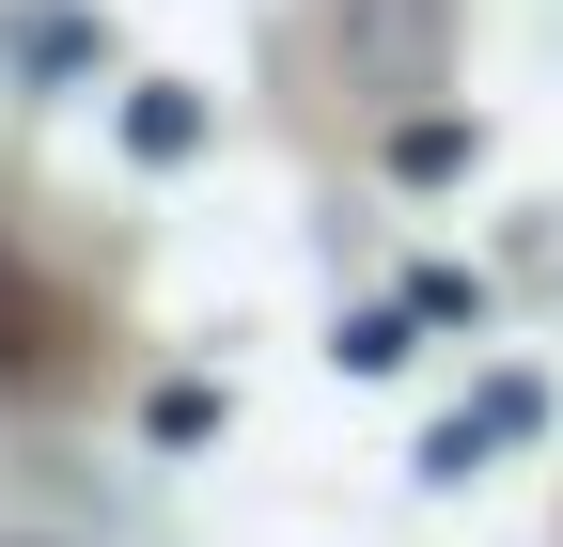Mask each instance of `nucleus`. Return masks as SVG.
Segmentation results:
<instances>
[{
    "label": "nucleus",
    "mask_w": 563,
    "mask_h": 547,
    "mask_svg": "<svg viewBox=\"0 0 563 547\" xmlns=\"http://www.w3.org/2000/svg\"><path fill=\"white\" fill-rule=\"evenodd\" d=\"M0 391H79V298L0 250Z\"/></svg>",
    "instance_id": "nucleus-1"
}]
</instances>
